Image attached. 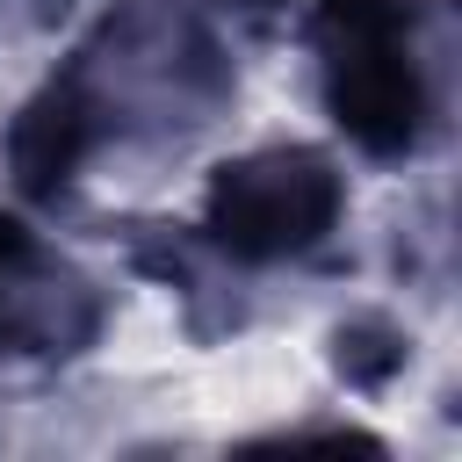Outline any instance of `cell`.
<instances>
[{
	"label": "cell",
	"mask_w": 462,
	"mask_h": 462,
	"mask_svg": "<svg viewBox=\"0 0 462 462\" xmlns=\"http://www.w3.org/2000/svg\"><path fill=\"white\" fill-rule=\"evenodd\" d=\"M231 7H289V0H231Z\"/></svg>",
	"instance_id": "52a82bcc"
},
{
	"label": "cell",
	"mask_w": 462,
	"mask_h": 462,
	"mask_svg": "<svg viewBox=\"0 0 462 462\" xmlns=\"http://www.w3.org/2000/svg\"><path fill=\"white\" fill-rule=\"evenodd\" d=\"M346 173L318 144H260L202 180V245L231 267H289L332 245Z\"/></svg>",
	"instance_id": "3957f363"
},
{
	"label": "cell",
	"mask_w": 462,
	"mask_h": 462,
	"mask_svg": "<svg viewBox=\"0 0 462 462\" xmlns=\"http://www.w3.org/2000/svg\"><path fill=\"white\" fill-rule=\"evenodd\" d=\"M101 152H108V144H101V130H94V116H87L79 87H72L65 72H51V79L14 108L7 144H0L7 180H14L29 202H58Z\"/></svg>",
	"instance_id": "5b68a950"
},
{
	"label": "cell",
	"mask_w": 462,
	"mask_h": 462,
	"mask_svg": "<svg viewBox=\"0 0 462 462\" xmlns=\"http://www.w3.org/2000/svg\"><path fill=\"white\" fill-rule=\"evenodd\" d=\"M404 361H411V339L383 310H361V318H346L332 332V368H339L346 390H390L404 375Z\"/></svg>",
	"instance_id": "8992f818"
},
{
	"label": "cell",
	"mask_w": 462,
	"mask_h": 462,
	"mask_svg": "<svg viewBox=\"0 0 462 462\" xmlns=\"http://www.w3.org/2000/svg\"><path fill=\"white\" fill-rule=\"evenodd\" d=\"M318 101L361 159H419L448 123L455 14L448 0H318Z\"/></svg>",
	"instance_id": "6da1fadb"
},
{
	"label": "cell",
	"mask_w": 462,
	"mask_h": 462,
	"mask_svg": "<svg viewBox=\"0 0 462 462\" xmlns=\"http://www.w3.org/2000/svg\"><path fill=\"white\" fill-rule=\"evenodd\" d=\"M101 144L116 137H188L217 123L238 94V65L195 0H123L65 65Z\"/></svg>",
	"instance_id": "7a4b0ae2"
},
{
	"label": "cell",
	"mask_w": 462,
	"mask_h": 462,
	"mask_svg": "<svg viewBox=\"0 0 462 462\" xmlns=\"http://www.w3.org/2000/svg\"><path fill=\"white\" fill-rule=\"evenodd\" d=\"M101 332V289L0 209V354H87Z\"/></svg>",
	"instance_id": "277c9868"
}]
</instances>
